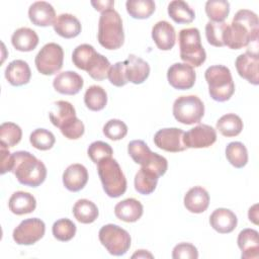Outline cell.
I'll return each instance as SVG.
<instances>
[{
    "instance_id": "obj_34",
    "label": "cell",
    "mask_w": 259,
    "mask_h": 259,
    "mask_svg": "<svg viewBox=\"0 0 259 259\" xmlns=\"http://www.w3.org/2000/svg\"><path fill=\"white\" fill-rule=\"evenodd\" d=\"M217 130L225 137H236L243 130V121L239 115L227 113L217 121Z\"/></svg>"
},
{
    "instance_id": "obj_33",
    "label": "cell",
    "mask_w": 259,
    "mask_h": 259,
    "mask_svg": "<svg viewBox=\"0 0 259 259\" xmlns=\"http://www.w3.org/2000/svg\"><path fill=\"white\" fill-rule=\"evenodd\" d=\"M168 14L176 23H190L195 18L192 8L182 0L171 1L168 5Z\"/></svg>"
},
{
    "instance_id": "obj_12",
    "label": "cell",
    "mask_w": 259,
    "mask_h": 259,
    "mask_svg": "<svg viewBox=\"0 0 259 259\" xmlns=\"http://www.w3.org/2000/svg\"><path fill=\"white\" fill-rule=\"evenodd\" d=\"M46 232L45 223L37 218L22 221L13 231V240L18 245H32L40 240Z\"/></svg>"
},
{
    "instance_id": "obj_37",
    "label": "cell",
    "mask_w": 259,
    "mask_h": 259,
    "mask_svg": "<svg viewBox=\"0 0 259 259\" xmlns=\"http://www.w3.org/2000/svg\"><path fill=\"white\" fill-rule=\"evenodd\" d=\"M226 157L235 168H243L248 162V152L241 142H232L226 148Z\"/></svg>"
},
{
    "instance_id": "obj_40",
    "label": "cell",
    "mask_w": 259,
    "mask_h": 259,
    "mask_svg": "<svg viewBox=\"0 0 259 259\" xmlns=\"http://www.w3.org/2000/svg\"><path fill=\"white\" fill-rule=\"evenodd\" d=\"M29 142L33 148L40 151H47L53 148L56 139L52 132L46 128H36L30 134Z\"/></svg>"
},
{
    "instance_id": "obj_32",
    "label": "cell",
    "mask_w": 259,
    "mask_h": 259,
    "mask_svg": "<svg viewBox=\"0 0 259 259\" xmlns=\"http://www.w3.org/2000/svg\"><path fill=\"white\" fill-rule=\"evenodd\" d=\"M98 208L94 202L88 199H79L73 206L75 219L82 224H91L98 217Z\"/></svg>"
},
{
    "instance_id": "obj_41",
    "label": "cell",
    "mask_w": 259,
    "mask_h": 259,
    "mask_svg": "<svg viewBox=\"0 0 259 259\" xmlns=\"http://www.w3.org/2000/svg\"><path fill=\"white\" fill-rule=\"evenodd\" d=\"M227 26L228 23L226 22L208 21L205 25V36L208 44L213 47H224V37Z\"/></svg>"
},
{
    "instance_id": "obj_6",
    "label": "cell",
    "mask_w": 259,
    "mask_h": 259,
    "mask_svg": "<svg viewBox=\"0 0 259 259\" xmlns=\"http://www.w3.org/2000/svg\"><path fill=\"white\" fill-rule=\"evenodd\" d=\"M97 171L105 193L109 197H119L126 190L125 176L116 160L105 158L97 163Z\"/></svg>"
},
{
    "instance_id": "obj_21",
    "label": "cell",
    "mask_w": 259,
    "mask_h": 259,
    "mask_svg": "<svg viewBox=\"0 0 259 259\" xmlns=\"http://www.w3.org/2000/svg\"><path fill=\"white\" fill-rule=\"evenodd\" d=\"M242 251L243 259H257L259 257V234L253 229H244L240 232L237 240Z\"/></svg>"
},
{
    "instance_id": "obj_13",
    "label": "cell",
    "mask_w": 259,
    "mask_h": 259,
    "mask_svg": "<svg viewBox=\"0 0 259 259\" xmlns=\"http://www.w3.org/2000/svg\"><path fill=\"white\" fill-rule=\"evenodd\" d=\"M184 132L177 127H166L159 130L154 136V143L166 152L177 153L186 149L183 143Z\"/></svg>"
},
{
    "instance_id": "obj_7",
    "label": "cell",
    "mask_w": 259,
    "mask_h": 259,
    "mask_svg": "<svg viewBox=\"0 0 259 259\" xmlns=\"http://www.w3.org/2000/svg\"><path fill=\"white\" fill-rule=\"evenodd\" d=\"M179 48L181 60L191 66H201L205 59L206 54L201 45L199 30L195 27L184 28L179 32Z\"/></svg>"
},
{
    "instance_id": "obj_11",
    "label": "cell",
    "mask_w": 259,
    "mask_h": 259,
    "mask_svg": "<svg viewBox=\"0 0 259 259\" xmlns=\"http://www.w3.org/2000/svg\"><path fill=\"white\" fill-rule=\"evenodd\" d=\"M63 61L64 51L62 47L55 42H49L37 53L34 63L40 74L54 75L63 67Z\"/></svg>"
},
{
    "instance_id": "obj_38",
    "label": "cell",
    "mask_w": 259,
    "mask_h": 259,
    "mask_svg": "<svg viewBox=\"0 0 259 259\" xmlns=\"http://www.w3.org/2000/svg\"><path fill=\"white\" fill-rule=\"evenodd\" d=\"M22 137V131L14 122H3L0 125V145L8 148L16 146Z\"/></svg>"
},
{
    "instance_id": "obj_23",
    "label": "cell",
    "mask_w": 259,
    "mask_h": 259,
    "mask_svg": "<svg viewBox=\"0 0 259 259\" xmlns=\"http://www.w3.org/2000/svg\"><path fill=\"white\" fill-rule=\"evenodd\" d=\"M209 204V194L201 186L190 188L184 195V206L193 213H201Z\"/></svg>"
},
{
    "instance_id": "obj_18",
    "label": "cell",
    "mask_w": 259,
    "mask_h": 259,
    "mask_svg": "<svg viewBox=\"0 0 259 259\" xmlns=\"http://www.w3.org/2000/svg\"><path fill=\"white\" fill-rule=\"evenodd\" d=\"M28 17L36 26L53 25L56 20L54 7L46 1H36L29 6Z\"/></svg>"
},
{
    "instance_id": "obj_47",
    "label": "cell",
    "mask_w": 259,
    "mask_h": 259,
    "mask_svg": "<svg viewBox=\"0 0 259 259\" xmlns=\"http://www.w3.org/2000/svg\"><path fill=\"white\" fill-rule=\"evenodd\" d=\"M0 151H1V174H4L8 171L11 172L12 165H13V158L12 153L9 152V150L6 149V147L0 145Z\"/></svg>"
},
{
    "instance_id": "obj_28",
    "label": "cell",
    "mask_w": 259,
    "mask_h": 259,
    "mask_svg": "<svg viewBox=\"0 0 259 259\" xmlns=\"http://www.w3.org/2000/svg\"><path fill=\"white\" fill-rule=\"evenodd\" d=\"M11 212L17 215L32 212L36 207V200L32 194L25 191L14 192L8 201Z\"/></svg>"
},
{
    "instance_id": "obj_19",
    "label": "cell",
    "mask_w": 259,
    "mask_h": 259,
    "mask_svg": "<svg viewBox=\"0 0 259 259\" xmlns=\"http://www.w3.org/2000/svg\"><path fill=\"white\" fill-rule=\"evenodd\" d=\"M152 37L158 49L162 51L171 50L176 41L174 27L166 20L158 21L152 28Z\"/></svg>"
},
{
    "instance_id": "obj_35",
    "label": "cell",
    "mask_w": 259,
    "mask_h": 259,
    "mask_svg": "<svg viewBox=\"0 0 259 259\" xmlns=\"http://www.w3.org/2000/svg\"><path fill=\"white\" fill-rule=\"evenodd\" d=\"M84 102L90 110L99 111L103 109L107 103V94L102 87L92 85L85 92Z\"/></svg>"
},
{
    "instance_id": "obj_10",
    "label": "cell",
    "mask_w": 259,
    "mask_h": 259,
    "mask_svg": "<svg viewBox=\"0 0 259 259\" xmlns=\"http://www.w3.org/2000/svg\"><path fill=\"white\" fill-rule=\"evenodd\" d=\"M204 114L203 102L195 95L180 96L173 104L175 119L183 124L198 123Z\"/></svg>"
},
{
    "instance_id": "obj_15",
    "label": "cell",
    "mask_w": 259,
    "mask_h": 259,
    "mask_svg": "<svg viewBox=\"0 0 259 259\" xmlns=\"http://www.w3.org/2000/svg\"><path fill=\"white\" fill-rule=\"evenodd\" d=\"M217 141L215 130L207 124H198L183 135V143L186 148H207Z\"/></svg>"
},
{
    "instance_id": "obj_36",
    "label": "cell",
    "mask_w": 259,
    "mask_h": 259,
    "mask_svg": "<svg viewBox=\"0 0 259 259\" xmlns=\"http://www.w3.org/2000/svg\"><path fill=\"white\" fill-rule=\"evenodd\" d=\"M125 7L133 18L146 19L154 13L155 2L152 0H127Z\"/></svg>"
},
{
    "instance_id": "obj_3",
    "label": "cell",
    "mask_w": 259,
    "mask_h": 259,
    "mask_svg": "<svg viewBox=\"0 0 259 259\" xmlns=\"http://www.w3.org/2000/svg\"><path fill=\"white\" fill-rule=\"evenodd\" d=\"M49 116L52 123L60 128L65 138L77 140L83 136L84 123L76 116V110L70 102L65 100L55 102Z\"/></svg>"
},
{
    "instance_id": "obj_31",
    "label": "cell",
    "mask_w": 259,
    "mask_h": 259,
    "mask_svg": "<svg viewBox=\"0 0 259 259\" xmlns=\"http://www.w3.org/2000/svg\"><path fill=\"white\" fill-rule=\"evenodd\" d=\"M159 175L154 171L142 167L135 176V188L144 195L151 194L157 186Z\"/></svg>"
},
{
    "instance_id": "obj_4",
    "label": "cell",
    "mask_w": 259,
    "mask_h": 259,
    "mask_svg": "<svg viewBox=\"0 0 259 259\" xmlns=\"http://www.w3.org/2000/svg\"><path fill=\"white\" fill-rule=\"evenodd\" d=\"M97 38L99 44L107 50H117L123 45L124 32L122 20L113 8L101 12L98 22Z\"/></svg>"
},
{
    "instance_id": "obj_26",
    "label": "cell",
    "mask_w": 259,
    "mask_h": 259,
    "mask_svg": "<svg viewBox=\"0 0 259 259\" xmlns=\"http://www.w3.org/2000/svg\"><path fill=\"white\" fill-rule=\"evenodd\" d=\"M143 205L135 198H126L114 206V213L117 219L125 223H134L143 215Z\"/></svg>"
},
{
    "instance_id": "obj_1",
    "label": "cell",
    "mask_w": 259,
    "mask_h": 259,
    "mask_svg": "<svg viewBox=\"0 0 259 259\" xmlns=\"http://www.w3.org/2000/svg\"><path fill=\"white\" fill-rule=\"evenodd\" d=\"M259 32L258 16L251 10H239L231 24H228L224 42L225 46L233 50L247 47L250 42H257Z\"/></svg>"
},
{
    "instance_id": "obj_20",
    "label": "cell",
    "mask_w": 259,
    "mask_h": 259,
    "mask_svg": "<svg viewBox=\"0 0 259 259\" xmlns=\"http://www.w3.org/2000/svg\"><path fill=\"white\" fill-rule=\"evenodd\" d=\"M88 181V171L82 164H72L63 173V183L65 187L77 192L84 188Z\"/></svg>"
},
{
    "instance_id": "obj_8",
    "label": "cell",
    "mask_w": 259,
    "mask_h": 259,
    "mask_svg": "<svg viewBox=\"0 0 259 259\" xmlns=\"http://www.w3.org/2000/svg\"><path fill=\"white\" fill-rule=\"evenodd\" d=\"M127 153L132 159L144 168H148L160 176L164 175L168 168L165 157L154 153L142 140H134L127 146Z\"/></svg>"
},
{
    "instance_id": "obj_9",
    "label": "cell",
    "mask_w": 259,
    "mask_h": 259,
    "mask_svg": "<svg viewBox=\"0 0 259 259\" xmlns=\"http://www.w3.org/2000/svg\"><path fill=\"white\" fill-rule=\"evenodd\" d=\"M100 243L105 247L109 254L121 256L131 247V236L122 228L108 224L103 226L98 233Z\"/></svg>"
},
{
    "instance_id": "obj_16",
    "label": "cell",
    "mask_w": 259,
    "mask_h": 259,
    "mask_svg": "<svg viewBox=\"0 0 259 259\" xmlns=\"http://www.w3.org/2000/svg\"><path fill=\"white\" fill-rule=\"evenodd\" d=\"M236 69L239 75L246 79L249 83L253 85H258L259 77H258V66H259V57L257 52L247 51L246 53L237 57Z\"/></svg>"
},
{
    "instance_id": "obj_48",
    "label": "cell",
    "mask_w": 259,
    "mask_h": 259,
    "mask_svg": "<svg viewBox=\"0 0 259 259\" xmlns=\"http://www.w3.org/2000/svg\"><path fill=\"white\" fill-rule=\"evenodd\" d=\"M91 4L92 6L97 10V11H100V12H103L107 9H111L113 8V5H114V1L112 0H106V1H91Z\"/></svg>"
},
{
    "instance_id": "obj_44",
    "label": "cell",
    "mask_w": 259,
    "mask_h": 259,
    "mask_svg": "<svg viewBox=\"0 0 259 259\" xmlns=\"http://www.w3.org/2000/svg\"><path fill=\"white\" fill-rule=\"evenodd\" d=\"M103 134L112 141H118L126 136L127 126L120 119H110L104 124Z\"/></svg>"
},
{
    "instance_id": "obj_2",
    "label": "cell",
    "mask_w": 259,
    "mask_h": 259,
    "mask_svg": "<svg viewBox=\"0 0 259 259\" xmlns=\"http://www.w3.org/2000/svg\"><path fill=\"white\" fill-rule=\"evenodd\" d=\"M12 158L13 165L11 172L20 184L36 187L46 180L47 168L32 154L26 151H17L12 153Z\"/></svg>"
},
{
    "instance_id": "obj_46",
    "label": "cell",
    "mask_w": 259,
    "mask_h": 259,
    "mask_svg": "<svg viewBox=\"0 0 259 259\" xmlns=\"http://www.w3.org/2000/svg\"><path fill=\"white\" fill-rule=\"evenodd\" d=\"M174 259H197L198 251L196 247L190 243H180L176 245L172 251Z\"/></svg>"
},
{
    "instance_id": "obj_17",
    "label": "cell",
    "mask_w": 259,
    "mask_h": 259,
    "mask_svg": "<svg viewBox=\"0 0 259 259\" xmlns=\"http://www.w3.org/2000/svg\"><path fill=\"white\" fill-rule=\"evenodd\" d=\"M83 84L84 81L82 77L74 71H65L59 73L53 81L55 90L66 95L77 94L82 89Z\"/></svg>"
},
{
    "instance_id": "obj_45",
    "label": "cell",
    "mask_w": 259,
    "mask_h": 259,
    "mask_svg": "<svg viewBox=\"0 0 259 259\" xmlns=\"http://www.w3.org/2000/svg\"><path fill=\"white\" fill-rule=\"evenodd\" d=\"M125 61L123 62H117L114 65L110 66V69L108 71L107 78L109 79L110 83L116 87L124 86L128 81L126 78L125 73Z\"/></svg>"
},
{
    "instance_id": "obj_29",
    "label": "cell",
    "mask_w": 259,
    "mask_h": 259,
    "mask_svg": "<svg viewBox=\"0 0 259 259\" xmlns=\"http://www.w3.org/2000/svg\"><path fill=\"white\" fill-rule=\"evenodd\" d=\"M11 42L19 52H30L36 48L38 44V35L31 28L20 27L13 32Z\"/></svg>"
},
{
    "instance_id": "obj_50",
    "label": "cell",
    "mask_w": 259,
    "mask_h": 259,
    "mask_svg": "<svg viewBox=\"0 0 259 259\" xmlns=\"http://www.w3.org/2000/svg\"><path fill=\"white\" fill-rule=\"evenodd\" d=\"M132 257H133V258H136V257H138V258H146V257L153 258V255H152L151 253H149L148 251H146V250H139V251L136 252Z\"/></svg>"
},
{
    "instance_id": "obj_49",
    "label": "cell",
    "mask_w": 259,
    "mask_h": 259,
    "mask_svg": "<svg viewBox=\"0 0 259 259\" xmlns=\"http://www.w3.org/2000/svg\"><path fill=\"white\" fill-rule=\"evenodd\" d=\"M257 207H258V205H257V204H254L252 207H250L249 212H248L249 220H250L251 222H253L254 224H258V222H257V219H258V210H257Z\"/></svg>"
},
{
    "instance_id": "obj_39",
    "label": "cell",
    "mask_w": 259,
    "mask_h": 259,
    "mask_svg": "<svg viewBox=\"0 0 259 259\" xmlns=\"http://www.w3.org/2000/svg\"><path fill=\"white\" fill-rule=\"evenodd\" d=\"M205 13L212 22H224L230 13V3L225 0H208Z\"/></svg>"
},
{
    "instance_id": "obj_42",
    "label": "cell",
    "mask_w": 259,
    "mask_h": 259,
    "mask_svg": "<svg viewBox=\"0 0 259 259\" xmlns=\"http://www.w3.org/2000/svg\"><path fill=\"white\" fill-rule=\"evenodd\" d=\"M54 237L62 242H67L73 239L76 234V225L69 219H60L53 225Z\"/></svg>"
},
{
    "instance_id": "obj_22",
    "label": "cell",
    "mask_w": 259,
    "mask_h": 259,
    "mask_svg": "<svg viewBox=\"0 0 259 259\" xmlns=\"http://www.w3.org/2000/svg\"><path fill=\"white\" fill-rule=\"evenodd\" d=\"M236 214L228 208H217L209 217V224L213 230L221 234H229L237 227Z\"/></svg>"
},
{
    "instance_id": "obj_27",
    "label": "cell",
    "mask_w": 259,
    "mask_h": 259,
    "mask_svg": "<svg viewBox=\"0 0 259 259\" xmlns=\"http://www.w3.org/2000/svg\"><path fill=\"white\" fill-rule=\"evenodd\" d=\"M53 27L60 36L65 38L76 37L81 32V23L79 19L69 13H63L57 16Z\"/></svg>"
},
{
    "instance_id": "obj_14",
    "label": "cell",
    "mask_w": 259,
    "mask_h": 259,
    "mask_svg": "<svg viewBox=\"0 0 259 259\" xmlns=\"http://www.w3.org/2000/svg\"><path fill=\"white\" fill-rule=\"evenodd\" d=\"M167 79L173 88L187 90L194 85L196 74L191 66L185 63H175L168 69Z\"/></svg>"
},
{
    "instance_id": "obj_24",
    "label": "cell",
    "mask_w": 259,
    "mask_h": 259,
    "mask_svg": "<svg viewBox=\"0 0 259 259\" xmlns=\"http://www.w3.org/2000/svg\"><path fill=\"white\" fill-rule=\"evenodd\" d=\"M31 71L28 64L22 60H14L5 69V78L13 86H22L29 82Z\"/></svg>"
},
{
    "instance_id": "obj_43",
    "label": "cell",
    "mask_w": 259,
    "mask_h": 259,
    "mask_svg": "<svg viewBox=\"0 0 259 259\" xmlns=\"http://www.w3.org/2000/svg\"><path fill=\"white\" fill-rule=\"evenodd\" d=\"M87 154L92 162L97 164L105 158H110L113 154V151L107 143L102 141H96L90 144L87 150Z\"/></svg>"
},
{
    "instance_id": "obj_25",
    "label": "cell",
    "mask_w": 259,
    "mask_h": 259,
    "mask_svg": "<svg viewBox=\"0 0 259 259\" xmlns=\"http://www.w3.org/2000/svg\"><path fill=\"white\" fill-rule=\"evenodd\" d=\"M125 73L128 82L134 84H142L149 77L150 74V66L143 59L130 55L125 60Z\"/></svg>"
},
{
    "instance_id": "obj_30",
    "label": "cell",
    "mask_w": 259,
    "mask_h": 259,
    "mask_svg": "<svg viewBox=\"0 0 259 259\" xmlns=\"http://www.w3.org/2000/svg\"><path fill=\"white\" fill-rule=\"evenodd\" d=\"M110 69V63L106 59V57L95 52L90 59L87 61L84 71H86L89 76L97 81H101L105 79L108 75V71Z\"/></svg>"
},
{
    "instance_id": "obj_5",
    "label": "cell",
    "mask_w": 259,
    "mask_h": 259,
    "mask_svg": "<svg viewBox=\"0 0 259 259\" xmlns=\"http://www.w3.org/2000/svg\"><path fill=\"white\" fill-rule=\"evenodd\" d=\"M210 97L219 102L229 100L235 92V84L229 68L223 65L210 66L204 73Z\"/></svg>"
}]
</instances>
